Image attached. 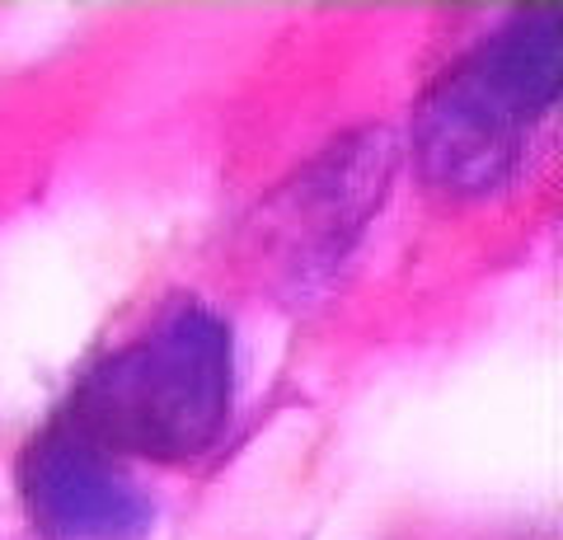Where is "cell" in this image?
I'll return each mask as SVG.
<instances>
[{
  "label": "cell",
  "mask_w": 563,
  "mask_h": 540,
  "mask_svg": "<svg viewBox=\"0 0 563 540\" xmlns=\"http://www.w3.org/2000/svg\"><path fill=\"white\" fill-rule=\"evenodd\" d=\"M235 395L225 324L179 306L80 381L66 423L113 456L192 461L221 438Z\"/></svg>",
  "instance_id": "1"
},
{
  "label": "cell",
  "mask_w": 563,
  "mask_h": 540,
  "mask_svg": "<svg viewBox=\"0 0 563 540\" xmlns=\"http://www.w3.org/2000/svg\"><path fill=\"white\" fill-rule=\"evenodd\" d=\"M559 95V14H526L446 71L418 118V151L437 184L488 188Z\"/></svg>",
  "instance_id": "2"
},
{
  "label": "cell",
  "mask_w": 563,
  "mask_h": 540,
  "mask_svg": "<svg viewBox=\"0 0 563 540\" xmlns=\"http://www.w3.org/2000/svg\"><path fill=\"white\" fill-rule=\"evenodd\" d=\"M20 494L33 527L57 540H122L151 521V503L109 451L62 418L20 461Z\"/></svg>",
  "instance_id": "3"
}]
</instances>
